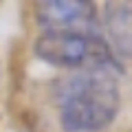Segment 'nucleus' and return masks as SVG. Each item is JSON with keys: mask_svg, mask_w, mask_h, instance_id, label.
Listing matches in <instances>:
<instances>
[{"mask_svg": "<svg viewBox=\"0 0 132 132\" xmlns=\"http://www.w3.org/2000/svg\"><path fill=\"white\" fill-rule=\"evenodd\" d=\"M121 64L68 71L51 84L53 104L64 132H99L114 121L121 108Z\"/></svg>", "mask_w": 132, "mask_h": 132, "instance_id": "f257e3e1", "label": "nucleus"}, {"mask_svg": "<svg viewBox=\"0 0 132 132\" xmlns=\"http://www.w3.org/2000/svg\"><path fill=\"white\" fill-rule=\"evenodd\" d=\"M33 53L44 64L66 71L121 64L99 33H42L33 44Z\"/></svg>", "mask_w": 132, "mask_h": 132, "instance_id": "f03ea898", "label": "nucleus"}, {"mask_svg": "<svg viewBox=\"0 0 132 132\" xmlns=\"http://www.w3.org/2000/svg\"><path fill=\"white\" fill-rule=\"evenodd\" d=\"M35 22L42 33H99L97 9L93 2H38Z\"/></svg>", "mask_w": 132, "mask_h": 132, "instance_id": "7ed1b4c3", "label": "nucleus"}, {"mask_svg": "<svg viewBox=\"0 0 132 132\" xmlns=\"http://www.w3.org/2000/svg\"><path fill=\"white\" fill-rule=\"evenodd\" d=\"M104 31L110 51L117 53V60L130 57V5L123 2H108L104 7Z\"/></svg>", "mask_w": 132, "mask_h": 132, "instance_id": "20e7f679", "label": "nucleus"}]
</instances>
